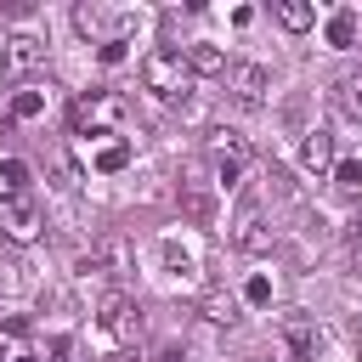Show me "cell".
<instances>
[{"mask_svg":"<svg viewBox=\"0 0 362 362\" xmlns=\"http://www.w3.org/2000/svg\"><path fill=\"white\" fill-rule=\"evenodd\" d=\"M45 107H51V90H45V85H34V79H28V85H17V90H11V102H6V113H11L17 124L45 119Z\"/></svg>","mask_w":362,"mask_h":362,"instance_id":"11","label":"cell"},{"mask_svg":"<svg viewBox=\"0 0 362 362\" xmlns=\"http://www.w3.org/2000/svg\"><path fill=\"white\" fill-rule=\"evenodd\" d=\"M96 322H102V334H107L119 351H130V345L141 339V311H136V300L119 294V288L96 300Z\"/></svg>","mask_w":362,"mask_h":362,"instance_id":"4","label":"cell"},{"mask_svg":"<svg viewBox=\"0 0 362 362\" xmlns=\"http://www.w3.org/2000/svg\"><path fill=\"white\" fill-rule=\"evenodd\" d=\"M102 175H119L124 164H130V141H107V147H96V158H90Z\"/></svg>","mask_w":362,"mask_h":362,"instance_id":"19","label":"cell"},{"mask_svg":"<svg viewBox=\"0 0 362 362\" xmlns=\"http://www.w3.org/2000/svg\"><path fill=\"white\" fill-rule=\"evenodd\" d=\"M243 305H272V277H266V272H255V277L243 283Z\"/></svg>","mask_w":362,"mask_h":362,"instance_id":"22","label":"cell"},{"mask_svg":"<svg viewBox=\"0 0 362 362\" xmlns=\"http://www.w3.org/2000/svg\"><path fill=\"white\" fill-rule=\"evenodd\" d=\"M356 40H362V17H356L351 6H339V11L328 17V45H334V51H351Z\"/></svg>","mask_w":362,"mask_h":362,"instance_id":"15","label":"cell"},{"mask_svg":"<svg viewBox=\"0 0 362 362\" xmlns=\"http://www.w3.org/2000/svg\"><path fill=\"white\" fill-rule=\"evenodd\" d=\"M0 181H6V192H28V164L23 158H0Z\"/></svg>","mask_w":362,"mask_h":362,"instance_id":"21","label":"cell"},{"mask_svg":"<svg viewBox=\"0 0 362 362\" xmlns=\"http://www.w3.org/2000/svg\"><path fill=\"white\" fill-rule=\"evenodd\" d=\"M334 187L356 198L362 192V158H334Z\"/></svg>","mask_w":362,"mask_h":362,"instance_id":"20","label":"cell"},{"mask_svg":"<svg viewBox=\"0 0 362 362\" xmlns=\"http://www.w3.org/2000/svg\"><path fill=\"white\" fill-rule=\"evenodd\" d=\"M204 147H209V164H215V187H238L243 170L255 164V147H249L243 130H209Z\"/></svg>","mask_w":362,"mask_h":362,"instance_id":"3","label":"cell"},{"mask_svg":"<svg viewBox=\"0 0 362 362\" xmlns=\"http://www.w3.org/2000/svg\"><path fill=\"white\" fill-rule=\"evenodd\" d=\"M124 119H130V102L119 90H85V96L68 102V130L74 136H102V130H113Z\"/></svg>","mask_w":362,"mask_h":362,"instance_id":"2","label":"cell"},{"mask_svg":"<svg viewBox=\"0 0 362 362\" xmlns=\"http://www.w3.org/2000/svg\"><path fill=\"white\" fill-rule=\"evenodd\" d=\"M334 107H339L345 119H362V74L334 79Z\"/></svg>","mask_w":362,"mask_h":362,"instance_id":"18","label":"cell"},{"mask_svg":"<svg viewBox=\"0 0 362 362\" xmlns=\"http://www.w3.org/2000/svg\"><path fill=\"white\" fill-rule=\"evenodd\" d=\"M277 339L288 345V362H317V351H322V328H317L311 311H283L277 317Z\"/></svg>","mask_w":362,"mask_h":362,"instance_id":"7","label":"cell"},{"mask_svg":"<svg viewBox=\"0 0 362 362\" xmlns=\"http://www.w3.org/2000/svg\"><path fill=\"white\" fill-rule=\"evenodd\" d=\"M11 362H34V356H11Z\"/></svg>","mask_w":362,"mask_h":362,"instance_id":"28","label":"cell"},{"mask_svg":"<svg viewBox=\"0 0 362 362\" xmlns=\"http://www.w3.org/2000/svg\"><path fill=\"white\" fill-rule=\"evenodd\" d=\"M181 57H187V68H192V74H209V79H226V68H232V57H226L215 40H192Z\"/></svg>","mask_w":362,"mask_h":362,"instance_id":"12","label":"cell"},{"mask_svg":"<svg viewBox=\"0 0 362 362\" xmlns=\"http://www.w3.org/2000/svg\"><path fill=\"white\" fill-rule=\"evenodd\" d=\"M300 164L311 175H334V136L328 130H305L300 136Z\"/></svg>","mask_w":362,"mask_h":362,"instance_id":"13","label":"cell"},{"mask_svg":"<svg viewBox=\"0 0 362 362\" xmlns=\"http://www.w3.org/2000/svg\"><path fill=\"white\" fill-rule=\"evenodd\" d=\"M181 215L198 226H215V192L204 181H181Z\"/></svg>","mask_w":362,"mask_h":362,"instance_id":"14","label":"cell"},{"mask_svg":"<svg viewBox=\"0 0 362 362\" xmlns=\"http://www.w3.org/2000/svg\"><path fill=\"white\" fill-rule=\"evenodd\" d=\"M158 362H187V345H175V339H170V345L158 351Z\"/></svg>","mask_w":362,"mask_h":362,"instance_id":"25","label":"cell"},{"mask_svg":"<svg viewBox=\"0 0 362 362\" xmlns=\"http://www.w3.org/2000/svg\"><path fill=\"white\" fill-rule=\"evenodd\" d=\"M249 362H272V356H249Z\"/></svg>","mask_w":362,"mask_h":362,"instance_id":"29","label":"cell"},{"mask_svg":"<svg viewBox=\"0 0 362 362\" xmlns=\"http://www.w3.org/2000/svg\"><path fill=\"white\" fill-rule=\"evenodd\" d=\"M96 57H102V62H107V68H113V62H124V40H107V45H102V51H96Z\"/></svg>","mask_w":362,"mask_h":362,"instance_id":"24","label":"cell"},{"mask_svg":"<svg viewBox=\"0 0 362 362\" xmlns=\"http://www.w3.org/2000/svg\"><path fill=\"white\" fill-rule=\"evenodd\" d=\"M351 266H356V272H362V243H351Z\"/></svg>","mask_w":362,"mask_h":362,"instance_id":"27","label":"cell"},{"mask_svg":"<svg viewBox=\"0 0 362 362\" xmlns=\"http://www.w3.org/2000/svg\"><path fill=\"white\" fill-rule=\"evenodd\" d=\"M277 243V226L266 221V209L260 204H243L238 215H232V249H243V255H266Z\"/></svg>","mask_w":362,"mask_h":362,"instance_id":"9","label":"cell"},{"mask_svg":"<svg viewBox=\"0 0 362 362\" xmlns=\"http://www.w3.org/2000/svg\"><path fill=\"white\" fill-rule=\"evenodd\" d=\"M226 96L238 102V107H260L266 102V90H272V68L266 62H249V57H238L232 68H226Z\"/></svg>","mask_w":362,"mask_h":362,"instance_id":"6","label":"cell"},{"mask_svg":"<svg viewBox=\"0 0 362 362\" xmlns=\"http://www.w3.org/2000/svg\"><path fill=\"white\" fill-rule=\"evenodd\" d=\"M34 68H45V40L40 34H6L0 40V74L17 79V85H28Z\"/></svg>","mask_w":362,"mask_h":362,"instance_id":"8","label":"cell"},{"mask_svg":"<svg viewBox=\"0 0 362 362\" xmlns=\"http://www.w3.org/2000/svg\"><path fill=\"white\" fill-rule=\"evenodd\" d=\"M74 28H79L85 40H96V45H107V40H113V28H107V11H102V6H74Z\"/></svg>","mask_w":362,"mask_h":362,"instance_id":"17","label":"cell"},{"mask_svg":"<svg viewBox=\"0 0 362 362\" xmlns=\"http://www.w3.org/2000/svg\"><path fill=\"white\" fill-rule=\"evenodd\" d=\"M345 232H351V243H362V204L351 209V226H345Z\"/></svg>","mask_w":362,"mask_h":362,"instance_id":"26","label":"cell"},{"mask_svg":"<svg viewBox=\"0 0 362 362\" xmlns=\"http://www.w3.org/2000/svg\"><path fill=\"white\" fill-rule=\"evenodd\" d=\"M40 232H45V209L34 204V192H0V238L34 243Z\"/></svg>","mask_w":362,"mask_h":362,"instance_id":"5","label":"cell"},{"mask_svg":"<svg viewBox=\"0 0 362 362\" xmlns=\"http://www.w3.org/2000/svg\"><path fill=\"white\" fill-rule=\"evenodd\" d=\"M141 85H147L158 102H175V107H181V102L192 96L198 74L187 68L181 51H147V57H141Z\"/></svg>","mask_w":362,"mask_h":362,"instance_id":"1","label":"cell"},{"mask_svg":"<svg viewBox=\"0 0 362 362\" xmlns=\"http://www.w3.org/2000/svg\"><path fill=\"white\" fill-rule=\"evenodd\" d=\"M198 317H204V322H215V328H232V322L243 317V294H232V288L209 283V288L198 294Z\"/></svg>","mask_w":362,"mask_h":362,"instance_id":"10","label":"cell"},{"mask_svg":"<svg viewBox=\"0 0 362 362\" xmlns=\"http://www.w3.org/2000/svg\"><path fill=\"white\" fill-rule=\"evenodd\" d=\"M272 17H277L288 34H305V28L317 23V6H311V0H277V6H272Z\"/></svg>","mask_w":362,"mask_h":362,"instance_id":"16","label":"cell"},{"mask_svg":"<svg viewBox=\"0 0 362 362\" xmlns=\"http://www.w3.org/2000/svg\"><path fill=\"white\" fill-rule=\"evenodd\" d=\"M0 328H6V334H11V339H28V328H34V322H28V317H23V311H11V317H6V322H0Z\"/></svg>","mask_w":362,"mask_h":362,"instance_id":"23","label":"cell"}]
</instances>
